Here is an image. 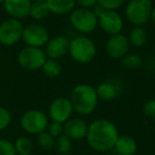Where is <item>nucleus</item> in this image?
<instances>
[{"label":"nucleus","instance_id":"30","mask_svg":"<svg viewBox=\"0 0 155 155\" xmlns=\"http://www.w3.org/2000/svg\"><path fill=\"white\" fill-rule=\"evenodd\" d=\"M11 113L5 107H0V131L7 129L11 123Z\"/></svg>","mask_w":155,"mask_h":155},{"label":"nucleus","instance_id":"34","mask_svg":"<svg viewBox=\"0 0 155 155\" xmlns=\"http://www.w3.org/2000/svg\"><path fill=\"white\" fill-rule=\"evenodd\" d=\"M3 1H5V0H0V3H2Z\"/></svg>","mask_w":155,"mask_h":155},{"label":"nucleus","instance_id":"2","mask_svg":"<svg viewBox=\"0 0 155 155\" xmlns=\"http://www.w3.org/2000/svg\"><path fill=\"white\" fill-rule=\"evenodd\" d=\"M69 99L72 104L73 112L80 116H88L93 114L99 102L96 88L86 83L77 85L71 91Z\"/></svg>","mask_w":155,"mask_h":155},{"label":"nucleus","instance_id":"22","mask_svg":"<svg viewBox=\"0 0 155 155\" xmlns=\"http://www.w3.org/2000/svg\"><path fill=\"white\" fill-rule=\"evenodd\" d=\"M121 65L127 70H136L139 69L142 65V58L139 54L127 53L120 60Z\"/></svg>","mask_w":155,"mask_h":155},{"label":"nucleus","instance_id":"13","mask_svg":"<svg viewBox=\"0 0 155 155\" xmlns=\"http://www.w3.org/2000/svg\"><path fill=\"white\" fill-rule=\"evenodd\" d=\"M69 45L70 39L64 35H58L48 41L47 45L45 46V53L48 58L52 60H60L63 58L69 52Z\"/></svg>","mask_w":155,"mask_h":155},{"label":"nucleus","instance_id":"16","mask_svg":"<svg viewBox=\"0 0 155 155\" xmlns=\"http://www.w3.org/2000/svg\"><path fill=\"white\" fill-rule=\"evenodd\" d=\"M50 13L56 16L69 15L75 9V0H45Z\"/></svg>","mask_w":155,"mask_h":155},{"label":"nucleus","instance_id":"3","mask_svg":"<svg viewBox=\"0 0 155 155\" xmlns=\"http://www.w3.org/2000/svg\"><path fill=\"white\" fill-rule=\"evenodd\" d=\"M68 54L78 64H88L97 55L95 41L86 35H80L70 41Z\"/></svg>","mask_w":155,"mask_h":155},{"label":"nucleus","instance_id":"4","mask_svg":"<svg viewBox=\"0 0 155 155\" xmlns=\"http://www.w3.org/2000/svg\"><path fill=\"white\" fill-rule=\"evenodd\" d=\"M153 8L151 0H130L125 7L124 15L133 26L142 27L151 20Z\"/></svg>","mask_w":155,"mask_h":155},{"label":"nucleus","instance_id":"19","mask_svg":"<svg viewBox=\"0 0 155 155\" xmlns=\"http://www.w3.org/2000/svg\"><path fill=\"white\" fill-rule=\"evenodd\" d=\"M127 39L131 46L135 48H141L148 43V32L143 27L140 26H134L133 28L130 30L129 35H127Z\"/></svg>","mask_w":155,"mask_h":155},{"label":"nucleus","instance_id":"5","mask_svg":"<svg viewBox=\"0 0 155 155\" xmlns=\"http://www.w3.org/2000/svg\"><path fill=\"white\" fill-rule=\"evenodd\" d=\"M69 21L75 31L82 34H91L98 27V17L94 10L74 9L69 14Z\"/></svg>","mask_w":155,"mask_h":155},{"label":"nucleus","instance_id":"27","mask_svg":"<svg viewBox=\"0 0 155 155\" xmlns=\"http://www.w3.org/2000/svg\"><path fill=\"white\" fill-rule=\"evenodd\" d=\"M14 143L8 139H0V155H16Z\"/></svg>","mask_w":155,"mask_h":155},{"label":"nucleus","instance_id":"15","mask_svg":"<svg viewBox=\"0 0 155 155\" xmlns=\"http://www.w3.org/2000/svg\"><path fill=\"white\" fill-rule=\"evenodd\" d=\"M5 11L8 12L12 18L15 19H24L30 14L31 9V0H5Z\"/></svg>","mask_w":155,"mask_h":155},{"label":"nucleus","instance_id":"7","mask_svg":"<svg viewBox=\"0 0 155 155\" xmlns=\"http://www.w3.org/2000/svg\"><path fill=\"white\" fill-rule=\"evenodd\" d=\"M49 125L48 116L39 110H30L20 118V127L25 132L32 135H38L47 131Z\"/></svg>","mask_w":155,"mask_h":155},{"label":"nucleus","instance_id":"8","mask_svg":"<svg viewBox=\"0 0 155 155\" xmlns=\"http://www.w3.org/2000/svg\"><path fill=\"white\" fill-rule=\"evenodd\" d=\"M47 60L45 51L41 48L25 47L18 54V63L27 70H38L41 69L44 63Z\"/></svg>","mask_w":155,"mask_h":155},{"label":"nucleus","instance_id":"36","mask_svg":"<svg viewBox=\"0 0 155 155\" xmlns=\"http://www.w3.org/2000/svg\"><path fill=\"white\" fill-rule=\"evenodd\" d=\"M0 50H1V49H0Z\"/></svg>","mask_w":155,"mask_h":155},{"label":"nucleus","instance_id":"29","mask_svg":"<svg viewBox=\"0 0 155 155\" xmlns=\"http://www.w3.org/2000/svg\"><path fill=\"white\" fill-rule=\"evenodd\" d=\"M47 131L53 136L54 138L60 137L61 135L64 134V123L56 122V121H52L48 125Z\"/></svg>","mask_w":155,"mask_h":155},{"label":"nucleus","instance_id":"14","mask_svg":"<svg viewBox=\"0 0 155 155\" xmlns=\"http://www.w3.org/2000/svg\"><path fill=\"white\" fill-rule=\"evenodd\" d=\"M88 124L82 118H72L64 123V135L71 140H80L86 137Z\"/></svg>","mask_w":155,"mask_h":155},{"label":"nucleus","instance_id":"33","mask_svg":"<svg viewBox=\"0 0 155 155\" xmlns=\"http://www.w3.org/2000/svg\"><path fill=\"white\" fill-rule=\"evenodd\" d=\"M32 2H35V1H45V0H31Z\"/></svg>","mask_w":155,"mask_h":155},{"label":"nucleus","instance_id":"23","mask_svg":"<svg viewBox=\"0 0 155 155\" xmlns=\"http://www.w3.org/2000/svg\"><path fill=\"white\" fill-rule=\"evenodd\" d=\"M14 146L16 149V153L19 155H30L33 151V142L27 136L18 137Z\"/></svg>","mask_w":155,"mask_h":155},{"label":"nucleus","instance_id":"1","mask_svg":"<svg viewBox=\"0 0 155 155\" xmlns=\"http://www.w3.org/2000/svg\"><path fill=\"white\" fill-rule=\"evenodd\" d=\"M119 137L118 127L108 119H97L88 124L86 140L88 146L97 152H107L114 149Z\"/></svg>","mask_w":155,"mask_h":155},{"label":"nucleus","instance_id":"9","mask_svg":"<svg viewBox=\"0 0 155 155\" xmlns=\"http://www.w3.org/2000/svg\"><path fill=\"white\" fill-rule=\"evenodd\" d=\"M24 26L20 20L9 18L0 24V45L13 46L22 38Z\"/></svg>","mask_w":155,"mask_h":155},{"label":"nucleus","instance_id":"31","mask_svg":"<svg viewBox=\"0 0 155 155\" xmlns=\"http://www.w3.org/2000/svg\"><path fill=\"white\" fill-rule=\"evenodd\" d=\"M75 2L81 9L94 10L98 5L97 0H75Z\"/></svg>","mask_w":155,"mask_h":155},{"label":"nucleus","instance_id":"25","mask_svg":"<svg viewBox=\"0 0 155 155\" xmlns=\"http://www.w3.org/2000/svg\"><path fill=\"white\" fill-rule=\"evenodd\" d=\"M55 139L48 131H45L43 133L37 135V144L41 149L45 151L52 150L55 146Z\"/></svg>","mask_w":155,"mask_h":155},{"label":"nucleus","instance_id":"18","mask_svg":"<svg viewBox=\"0 0 155 155\" xmlns=\"http://www.w3.org/2000/svg\"><path fill=\"white\" fill-rule=\"evenodd\" d=\"M96 93H97V97L100 101L110 102L114 100L115 98H117L119 91L114 82L105 81V82H102L98 85L96 88Z\"/></svg>","mask_w":155,"mask_h":155},{"label":"nucleus","instance_id":"35","mask_svg":"<svg viewBox=\"0 0 155 155\" xmlns=\"http://www.w3.org/2000/svg\"><path fill=\"white\" fill-rule=\"evenodd\" d=\"M151 1H155V0H151Z\"/></svg>","mask_w":155,"mask_h":155},{"label":"nucleus","instance_id":"20","mask_svg":"<svg viewBox=\"0 0 155 155\" xmlns=\"http://www.w3.org/2000/svg\"><path fill=\"white\" fill-rule=\"evenodd\" d=\"M50 14L48 5L46 1H35L31 3V9L29 16L36 20H41L46 18Z\"/></svg>","mask_w":155,"mask_h":155},{"label":"nucleus","instance_id":"12","mask_svg":"<svg viewBox=\"0 0 155 155\" xmlns=\"http://www.w3.org/2000/svg\"><path fill=\"white\" fill-rule=\"evenodd\" d=\"M130 43L127 35L119 33L108 37L105 43V52L108 58L114 60H121L125 54L129 53Z\"/></svg>","mask_w":155,"mask_h":155},{"label":"nucleus","instance_id":"6","mask_svg":"<svg viewBox=\"0 0 155 155\" xmlns=\"http://www.w3.org/2000/svg\"><path fill=\"white\" fill-rule=\"evenodd\" d=\"M98 17V27H100L105 34L116 35L121 33L123 29V18L117 11L112 10H103L100 7L94 9Z\"/></svg>","mask_w":155,"mask_h":155},{"label":"nucleus","instance_id":"28","mask_svg":"<svg viewBox=\"0 0 155 155\" xmlns=\"http://www.w3.org/2000/svg\"><path fill=\"white\" fill-rule=\"evenodd\" d=\"M142 112L147 118L155 120V99H150L143 104Z\"/></svg>","mask_w":155,"mask_h":155},{"label":"nucleus","instance_id":"11","mask_svg":"<svg viewBox=\"0 0 155 155\" xmlns=\"http://www.w3.org/2000/svg\"><path fill=\"white\" fill-rule=\"evenodd\" d=\"M73 107L70 99L66 97H58L51 102L49 106V117L52 121L65 123L71 118Z\"/></svg>","mask_w":155,"mask_h":155},{"label":"nucleus","instance_id":"17","mask_svg":"<svg viewBox=\"0 0 155 155\" xmlns=\"http://www.w3.org/2000/svg\"><path fill=\"white\" fill-rule=\"evenodd\" d=\"M114 150L118 155H134L137 151V142L130 135H119Z\"/></svg>","mask_w":155,"mask_h":155},{"label":"nucleus","instance_id":"32","mask_svg":"<svg viewBox=\"0 0 155 155\" xmlns=\"http://www.w3.org/2000/svg\"><path fill=\"white\" fill-rule=\"evenodd\" d=\"M151 21H152V22H153V25L155 26V7L153 8L152 15H151Z\"/></svg>","mask_w":155,"mask_h":155},{"label":"nucleus","instance_id":"24","mask_svg":"<svg viewBox=\"0 0 155 155\" xmlns=\"http://www.w3.org/2000/svg\"><path fill=\"white\" fill-rule=\"evenodd\" d=\"M54 149L61 155L69 154L71 152V150H72V140L63 134V135H61L60 137H58L55 139Z\"/></svg>","mask_w":155,"mask_h":155},{"label":"nucleus","instance_id":"26","mask_svg":"<svg viewBox=\"0 0 155 155\" xmlns=\"http://www.w3.org/2000/svg\"><path fill=\"white\" fill-rule=\"evenodd\" d=\"M98 7H100L103 10H112V11H117L123 5L125 0H97Z\"/></svg>","mask_w":155,"mask_h":155},{"label":"nucleus","instance_id":"10","mask_svg":"<svg viewBox=\"0 0 155 155\" xmlns=\"http://www.w3.org/2000/svg\"><path fill=\"white\" fill-rule=\"evenodd\" d=\"M22 39L28 47L41 48L47 45L49 37V31L41 25L31 24L24 28Z\"/></svg>","mask_w":155,"mask_h":155},{"label":"nucleus","instance_id":"21","mask_svg":"<svg viewBox=\"0 0 155 155\" xmlns=\"http://www.w3.org/2000/svg\"><path fill=\"white\" fill-rule=\"evenodd\" d=\"M44 74L48 78H58L62 73V65L58 60H52V58H47L41 67Z\"/></svg>","mask_w":155,"mask_h":155}]
</instances>
